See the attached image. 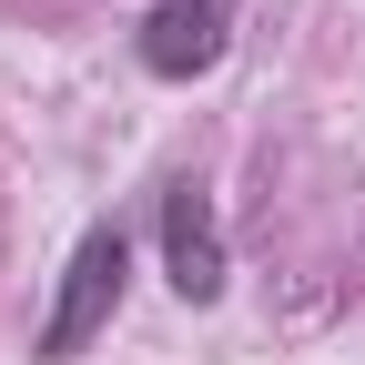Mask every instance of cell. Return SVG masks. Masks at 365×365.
I'll return each mask as SVG.
<instances>
[{"label": "cell", "instance_id": "cell-1", "mask_svg": "<svg viewBox=\"0 0 365 365\" xmlns=\"http://www.w3.org/2000/svg\"><path fill=\"white\" fill-rule=\"evenodd\" d=\"M122 274H132V244H122V223H91V234L71 244V264H61V294H51V314H41L31 355H41V365H71L91 335L112 325V304H122Z\"/></svg>", "mask_w": 365, "mask_h": 365}, {"label": "cell", "instance_id": "cell-2", "mask_svg": "<svg viewBox=\"0 0 365 365\" xmlns=\"http://www.w3.org/2000/svg\"><path fill=\"white\" fill-rule=\"evenodd\" d=\"M163 274H173L182 304H213L223 294V213H213L203 182H173L163 193Z\"/></svg>", "mask_w": 365, "mask_h": 365}, {"label": "cell", "instance_id": "cell-3", "mask_svg": "<svg viewBox=\"0 0 365 365\" xmlns=\"http://www.w3.org/2000/svg\"><path fill=\"white\" fill-rule=\"evenodd\" d=\"M223 41H234V0H163L143 21V71L153 81H193L223 61Z\"/></svg>", "mask_w": 365, "mask_h": 365}]
</instances>
